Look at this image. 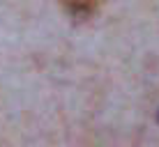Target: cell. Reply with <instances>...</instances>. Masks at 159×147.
I'll return each mask as SVG.
<instances>
[{
    "instance_id": "6da1fadb",
    "label": "cell",
    "mask_w": 159,
    "mask_h": 147,
    "mask_svg": "<svg viewBox=\"0 0 159 147\" xmlns=\"http://www.w3.org/2000/svg\"><path fill=\"white\" fill-rule=\"evenodd\" d=\"M62 5L76 19H88L104 5V0H62Z\"/></svg>"
}]
</instances>
